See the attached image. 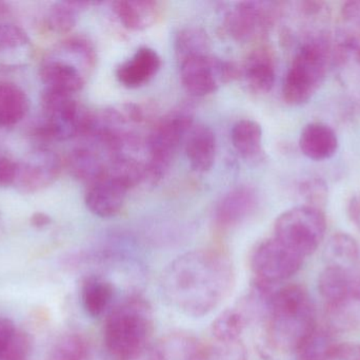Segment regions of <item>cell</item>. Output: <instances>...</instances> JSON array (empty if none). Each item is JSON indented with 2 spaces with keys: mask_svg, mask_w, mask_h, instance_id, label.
<instances>
[{
  "mask_svg": "<svg viewBox=\"0 0 360 360\" xmlns=\"http://www.w3.org/2000/svg\"><path fill=\"white\" fill-rule=\"evenodd\" d=\"M232 261L217 249L188 252L167 266L160 279L166 302L188 317L207 316L230 295L234 285Z\"/></svg>",
  "mask_w": 360,
  "mask_h": 360,
  "instance_id": "1",
  "label": "cell"
},
{
  "mask_svg": "<svg viewBox=\"0 0 360 360\" xmlns=\"http://www.w3.org/2000/svg\"><path fill=\"white\" fill-rule=\"evenodd\" d=\"M262 321L264 342L272 352L295 353L319 325L312 298L297 285H278Z\"/></svg>",
  "mask_w": 360,
  "mask_h": 360,
  "instance_id": "2",
  "label": "cell"
},
{
  "mask_svg": "<svg viewBox=\"0 0 360 360\" xmlns=\"http://www.w3.org/2000/svg\"><path fill=\"white\" fill-rule=\"evenodd\" d=\"M153 330L151 304L139 296H132L110 311L103 328V342L115 360L141 359L149 350Z\"/></svg>",
  "mask_w": 360,
  "mask_h": 360,
  "instance_id": "3",
  "label": "cell"
},
{
  "mask_svg": "<svg viewBox=\"0 0 360 360\" xmlns=\"http://www.w3.org/2000/svg\"><path fill=\"white\" fill-rule=\"evenodd\" d=\"M332 39L327 32L300 42L283 80L288 105H304L316 94L332 66Z\"/></svg>",
  "mask_w": 360,
  "mask_h": 360,
  "instance_id": "4",
  "label": "cell"
},
{
  "mask_svg": "<svg viewBox=\"0 0 360 360\" xmlns=\"http://www.w3.org/2000/svg\"><path fill=\"white\" fill-rule=\"evenodd\" d=\"M96 61L94 46L84 36H70L55 44L42 61L39 77L44 88L74 95L86 84Z\"/></svg>",
  "mask_w": 360,
  "mask_h": 360,
  "instance_id": "5",
  "label": "cell"
},
{
  "mask_svg": "<svg viewBox=\"0 0 360 360\" xmlns=\"http://www.w3.org/2000/svg\"><path fill=\"white\" fill-rule=\"evenodd\" d=\"M41 120L37 137L46 141L65 142L82 137L90 126L92 112L86 110L74 95L44 88L40 95Z\"/></svg>",
  "mask_w": 360,
  "mask_h": 360,
  "instance_id": "6",
  "label": "cell"
},
{
  "mask_svg": "<svg viewBox=\"0 0 360 360\" xmlns=\"http://www.w3.org/2000/svg\"><path fill=\"white\" fill-rule=\"evenodd\" d=\"M327 218L321 209L300 205L281 213L274 224V238L306 259L325 239Z\"/></svg>",
  "mask_w": 360,
  "mask_h": 360,
  "instance_id": "7",
  "label": "cell"
},
{
  "mask_svg": "<svg viewBox=\"0 0 360 360\" xmlns=\"http://www.w3.org/2000/svg\"><path fill=\"white\" fill-rule=\"evenodd\" d=\"M190 112L177 111L162 118L148 137L149 161L146 163V180L158 183L168 173L180 144L193 126Z\"/></svg>",
  "mask_w": 360,
  "mask_h": 360,
  "instance_id": "8",
  "label": "cell"
},
{
  "mask_svg": "<svg viewBox=\"0 0 360 360\" xmlns=\"http://www.w3.org/2000/svg\"><path fill=\"white\" fill-rule=\"evenodd\" d=\"M179 67L182 86L194 97L212 94L240 74L234 63L212 54L191 57L179 63Z\"/></svg>",
  "mask_w": 360,
  "mask_h": 360,
  "instance_id": "9",
  "label": "cell"
},
{
  "mask_svg": "<svg viewBox=\"0 0 360 360\" xmlns=\"http://www.w3.org/2000/svg\"><path fill=\"white\" fill-rule=\"evenodd\" d=\"M304 258L272 237L256 245L250 258L255 280L279 285L298 273Z\"/></svg>",
  "mask_w": 360,
  "mask_h": 360,
  "instance_id": "10",
  "label": "cell"
},
{
  "mask_svg": "<svg viewBox=\"0 0 360 360\" xmlns=\"http://www.w3.org/2000/svg\"><path fill=\"white\" fill-rule=\"evenodd\" d=\"M63 161L49 149L39 147L18 161L15 188L21 194H33L52 186L60 177Z\"/></svg>",
  "mask_w": 360,
  "mask_h": 360,
  "instance_id": "11",
  "label": "cell"
},
{
  "mask_svg": "<svg viewBox=\"0 0 360 360\" xmlns=\"http://www.w3.org/2000/svg\"><path fill=\"white\" fill-rule=\"evenodd\" d=\"M275 2H239L226 15V27L233 39L247 42L266 33L278 17Z\"/></svg>",
  "mask_w": 360,
  "mask_h": 360,
  "instance_id": "12",
  "label": "cell"
},
{
  "mask_svg": "<svg viewBox=\"0 0 360 360\" xmlns=\"http://www.w3.org/2000/svg\"><path fill=\"white\" fill-rule=\"evenodd\" d=\"M112 156L103 146L84 137L70 152L68 167L76 180L89 185L105 175Z\"/></svg>",
  "mask_w": 360,
  "mask_h": 360,
  "instance_id": "13",
  "label": "cell"
},
{
  "mask_svg": "<svg viewBox=\"0 0 360 360\" xmlns=\"http://www.w3.org/2000/svg\"><path fill=\"white\" fill-rule=\"evenodd\" d=\"M129 190L105 173L101 179L89 184L84 203L86 209L99 218L115 217L124 209Z\"/></svg>",
  "mask_w": 360,
  "mask_h": 360,
  "instance_id": "14",
  "label": "cell"
},
{
  "mask_svg": "<svg viewBox=\"0 0 360 360\" xmlns=\"http://www.w3.org/2000/svg\"><path fill=\"white\" fill-rule=\"evenodd\" d=\"M146 360H211V349L195 336L179 332L162 337L147 351Z\"/></svg>",
  "mask_w": 360,
  "mask_h": 360,
  "instance_id": "15",
  "label": "cell"
},
{
  "mask_svg": "<svg viewBox=\"0 0 360 360\" xmlns=\"http://www.w3.org/2000/svg\"><path fill=\"white\" fill-rule=\"evenodd\" d=\"M357 278L350 270L327 266L319 277V292L331 313L346 308L354 292Z\"/></svg>",
  "mask_w": 360,
  "mask_h": 360,
  "instance_id": "16",
  "label": "cell"
},
{
  "mask_svg": "<svg viewBox=\"0 0 360 360\" xmlns=\"http://www.w3.org/2000/svg\"><path fill=\"white\" fill-rule=\"evenodd\" d=\"M162 67V58L153 49H139L116 70V77L122 86L135 89L149 82Z\"/></svg>",
  "mask_w": 360,
  "mask_h": 360,
  "instance_id": "17",
  "label": "cell"
},
{
  "mask_svg": "<svg viewBox=\"0 0 360 360\" xmlns=\"http://www.w3.org/2000/svg\"><path fill=\"white\" fill-rule=\"evenodd\" d=\"M300 151L312 161L323 162L338 154L340 139L335 131L325 123L306 125L298 141Z\"/></svg>",
  "mask_w": 360,
  "mask_h": 360,
  "instance_id": "18",
  "label": "cell"
},
{
  "mask_svg": "<svg viewBox=\"0 0 360 360\" xmlns=\"http://www.w3.org/2000/svg\"><path fill=\"white\" fill-rule=\"evenodd\" d=\"M257 196L253 188L240 186L229 192L216 209V223L221 228H232L243 223L255 211Z\"/></svg>",
  "mask_w": 360,
  "mask_h": 360,
  "instance_id": "19",
  "label": "cell"
},
{
  "mask_svg": "<svg viewBox=\"0 0 360 360\" xmlns=\"http://www.w3.org/2000/svg\"><path fill=\"white\" fill-rule=\"evenodd\" d=\"M186 154L191 167L197 173H207L216 156V137L205 125H193L186 137Z\"/></svg>",
  "mask_w": 360,
  "mask_h": 360,
  "instance_id": "20",
  "label": "cell"
},
{
  "mask_svg": "<svg viewBox=\"0 0 360 360\" xmlns=\"http://www.w3.org/2000/svg\"><path fill=\"white\" fill-rule=\"evenodd\" d=\"M243 73L248 86L254 93L270 92L276 80V68L271 51L266 48L254 50L245 61Z\"/></svg>",
  "mask_w": 360,
  "mask_h": 360,
  "instance_id": "21",
  "label": "cell"
},
{
  "mask_svg": "<svg viewBox=\"0 0 360 360\" xmlns=\"http://www.w3.org/2000/svg\"><path fill=\"white\" fill-rule=\"evenodd\" d=\"M113 11L126 29L143 31L156 23L160 8L151 0H120L114 2Z\"/></svg>",
  "mask_w": 360,
  "mask_h": 360,
  "instance_id": "22",
  "label": "cell"
},
{
  "mask_svg": "<svg viewBox=\"0 0 360 360\" xmlns=\"http://www.w3.org/2000/svg\"><path fill=\"white\" fill-rule=\"evenodd\" d=\"M30 106L29 97L21 87L0 80V128H11L22 122Z\"/></svg>",
  "mask_w": 360,
  "mask_h": 360,
  "instance_id": "23",
  "label": "cell"
},
{
  "mask_svg": "<svg viewBox=\"0 0 360 360\" xmlns=\"http://www.w3.org/2000/svg\"><path fill=\"white\" fill-rule=\"evenodd\" d=\"M80 299L84 312L92 318H98L111 308L114 299L113 285L103 277H86L82 283Z\"/></svg>",
  "mask_w": 360,
  "mask_h": 360,
  "instance_id": "24",
  "label": "cell"
},
{
  "mask_svg": "<svg viewBox=\"0 0 360 360\" xmlns=\"http://www.w3.org/2000/svg\"><path fill=\"white\" fill-rule=\"evenodd\" d=\"M249 321V315L243 306L228 309L212 323V336L218 345L231 346L240 344L241 336Z\"/></svg>",
  "mask_w": 360,
  "mask_h": 360,
  "instance_id": "25",
  "label": "cell"
},
{
  "mask_svg": "<svg viewBox=\"0 0 360 360\" xmlns=\"http://www.w3.org/2000/svg\"><path fill=\"white\" fill-rule=\"evenodd\" d=\"M332 66L360 76V36L340 29L332 39Z\"/></svg>",
  "mask_w": 360,
  "mask_h": 360,
  "instance_id": "26",
  "label": "cell"
},
{
  "mask_svg": "<svg viewBox=\"0 0 360 360\" xmlns=\"http://www.w3.org/2000/svg\"><path fill=\"white\" fill-rule=\"evenodd\" d=\"M231 139L235 150L248 160L257 158L262 152V128L255 120L237 122L233 127Z\"/></svg>",
  "mask_w": 360,
  "mask_h": 360,
  "instance_id": "27",
  "label": "cell"
},
{
  "mask_svg": "<svg viewBox=\"0 0 360 360\" xmlns=\"http://www.w3.org/2000/svg\"><path fill=\"white\" fill-rule=\"evenodd\" d=\"M323 257L327 266L350 270L359 258V243L351 235L336 232L328 240Z\"/></svg>",
  "mask_w": 360,
  "mask_h": 360,
  "instance_id": "28",
  "label": "cell"
},
{
  "mask_svg": "<svg viewBox=\"0 0 360 360\" xmlns=\"http://www.w3.org/2000/svg\"><path fill=\"white\" fill-rule=\"evenodd\" d=\"M92 4L88 1L55 2L46 13V27L56 34L70 33L75 27L80 13Z\"/></svg>",
  "mask_w": 360,
  "mask_h": 360,
  "instance_id": "29",
  "label": "cell"
},
{
  "mask_svg": "<svg viewBox=\"0 0 360 360\" xmlns=\"http://www.w3.org/2000/svg\"><path fill=\"white\" fill-rule=\"evenodd\" d=\"M92 348L86 336L80 333L63 334L53 345L49 360H91Z\"/></svg>",
  "mask_w": 360,
  "mask_h": 360,
  "instance_id": "30",
  "label": "cell"
},
{
  "mask_svg": "<svg viewBox=\"0 0 360 360\" xmlns=\"http://www.w3.org/2000/svg\"><path fill=\"white\" fill-rule=\"evenodd\" d=\"M175 51L179 63L191 57L211 54V40L205 30L200 27H186L177 35Z\"/></svg>",
  "mask_w": 360,
  "mask_h": 360,
  "instance_id": "31",
  "label": "cell"
},
{
  "mask_svg": "<svg viewBox=\"0 0 360 360\" xmlns=\"http://www.w3.org/2000/svg\"><path fill=\"white\" fill-rule=\"evenodd\" d=\"M333 334L331 330L319 328L304 340L296 351L297 360H323L330 349L333 347Z\"/></svg>",
  "mask_w": 360,
  "mask_h": 360,
  "instance_id": "32",
  "label": "cell"
},
{
  "mask_svg": "<svg viewBox=\"0 0 360 360\" xmlns=\"http://www.w3.org/2000/svg\"><path fill=\"white\" fill-rule=\"evenodd\" d=\"M30 42L27 32L12 23H0V55L25 48Z\"/></svg>",
  "mask_w": 360,
  "mask_h": 360,
  "instance_id": "33",
  "label": "cell"
},
{
  "mask_svg": "<svg viewBox=\"0 0 360 360\" xmlns=\"http://www.w3.org/2000/svg\"><path fill=\"white\" fill-rule=\"evenodd\" d=\"M300 194L306 201L304 205L323 211V207L327 204L329 188L321 178H313L302 184Z\"/></svg>",
  "mask_w": 360,
  "mask_h": 360,
  "instance_id": "34",
  "label": "cell"
},
{
  "mask_svg": "<svg viewBox=\"0 0 360 360\" xmlns=\"http://www.w3.org/2000/svg\"><path fill=\"white\" fill-rule=\"evenodd\" d=\"M32 340L27 332L17 328L0 360H31Z\"/></svg>",
  "mask_w": 360,
  "mask_h": 360,
  "instance_id": "35",
  "label": "cell"
},
{
  "mask_svg": "<svg viewBox=\"0 0 360 360\" xmlns=\"http://www.w3.org/2000/svg\"><path fill=\"white\" fill-rule=\"evenodd\" d=\"M342 30L360 36V0L345 2L340 12Z\"/></svg>",
  "mask_w": 360,
  "mask_h": 360,
  "instance_id": "36",
  "label": "cell"
},
{
  "mask_svg": "<svg viewBox=\"0 0 360 360\" xmlns=\"http://www.w3.org/2000/svg\"><path fill=\"white\" fill-rule=\"evenodd\" d=\"M17 168H18V161L15 160L6 152L0 151V188L14 186Z\"/></svg>",
  "mask_w": 360,
  "mask_h": 360,
  "instance_id": "37",
  "label": "cell"
},
{
  "mask_svg": "<svg viewBox=\"0 0 360 360\" xmlns=\"http://www.w3.org/2000/svg\"><path fill=\"white\" fill-rule=\"evenodd\" d=\"M323 360H360V345L355 342L334 344Z\"/></svg>",
  "mask_w": 360,
  "mask_h": 360,
  "instance_id": "38",
  "label": "cell"
},
{
  "mask_svg": "<svg viewBox=\"0 0 360 360\" xmlns=\"http://www.w3.org/2000/svg\"><path fill=\"white\" fill-rule=\"evenodd\" d=\"M16 330V325L11 319L0 316V359Z\"/></svg>",
  "mask_w": 360,
  "mask_h": 360,
  "instance_id": "39",
  "label": "cell"
},
{
  "mask_svg": "<svg viewBox=\"0 0 360 360\" xmlns=\"http://www.w3.org/2000/svg\"><path fill=\"white\" fill-rule=\"evenodd\" d=\"M348 215L351 222L360 232V192L355 194L349 202Z\"/></svg>",
  "mask_w": 360,
  "mask_h": 360,
  "instance_id": "40",
  "label": "cell"
},
{
  "mask_svg": "<svg viewBox=\"0 0 360 360\" xmlns=\"http://www.w3.org/2000/svg\"><path fill=\"white\" fill-rule=\"evenodd\" d=\"M30 223H31L33 228H44L52 223V219H51L48 213L39 211V213H35L31 216V218H30Z\"/></svg>",
  "mask_w": 360,
  "mask_h": 360,
  "instance_id": "41",
  "label": "cell"
},
{
  "mask_svg": "<svg viewBox=\"0 0 360 360\" xmlns=\"http://www.w3.org/2000/svg\"><path fill=\"white\" fill-rule=\"evenodd\" d=\"M11 8L6 2L0 1V20L10 16ZM1 23V21H0Z\"/></svg>",
  "mask_w": 360,
  "mask_h": 360,
  "instance_id": "42",
  "label": "cell"
},
{
  "mask_svg": "<svg viewBox=\"0 0 360 360\" xmlns=\"http://www.w3.org/2000/svg\"><path fill=\"white\" fill-rule=\"evenodd\" d=\"M4 217H2L1 211H0V235H1L2 232H4Z\"/></svg>",
  "mask_w": 360,
  "mask_h": 360,
  "instance_id": "43",
  "label": "cell"
}]
</instances>
